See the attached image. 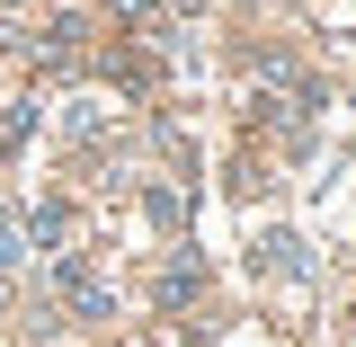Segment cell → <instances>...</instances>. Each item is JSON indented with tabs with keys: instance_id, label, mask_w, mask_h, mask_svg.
<instances>
[{
	"instance_id": "obj_1",
	"label": "cell",
	"mask_w": 356,
	"mask_h": 347,
	"mask_svg": "<svg viewBox=\"0 0 356 347\" xmlns=\"http://www.w3.org/2000/svg\"><path fill=\"white\" fill-rule=\"evenodd\" d=\"M54 285H63V303L81 312V321H107V285H98L81 259H63V267H54Z\"/></svg>"
},
{
	"instance_id": "obj_2",
	"label": "cell",
	"mask_w": 356,
	"mask_h": 347,
	"mask_svg": "<svg viewBox=\"0 0 356 347\" xmlns=\"http://www.w3.org/2000/svg\"><path fill=\"white\" fill-rule=\"evenodd\" d=\"M267 267H276V276H303V241H294V232H276V241H267Z\"/></svg>"
},
{
	"instance_id": "obj_3",
	"label": "cell",
	"mask_w": 356,
	"mask_h": 347,
	"mask_svg": "<svg viewBox=\"0 0 356 347\" xmlns=\"http://www.w3.org/2000/svg\"><path fill=\"white\" fill-rule=\"evenodd\" d=\"M152 223L178 232V223H187V187H152Z\"/></svg>"
},
{
	"instance_id": "obj_4",
	"label": "cell",
	"mask_w": 356,
	"mask_h": 347,
	"mask_svg": "<svg viewBox=\"0 0 356 347\" xmlns=\"http://www.w3.org/2000/svg\"><path fill=\"white\" fill-rule=\"evenodd\" d=\"M27 232H36L44 250H54V241H63V232H72V214H63V205H36V223H27Z\"/></svg>"
},
{
	"instance_id": "obj_5",
	"label": "cell",
	"mask_w": 356,
	"mask_h": 347,
	"mask_svg": "<svg viewBox=\"0 0 356 347\" xmlns=\"http://www.w3.org/2000/svg\"><path fill=\"white\" fill-rule=\"evenodd\" d=\"M27 116H36V107H9V116H0V152H18V143H27Z\"/></svg>"
},
{
	"instance_id": "obj_6",
	"label": "cell",
	"mask_w": 356,
	"mask_h": 347,
	"mask_svg": "<svg viewBox=\"0 0 356 347\" xmlns=\"http://www.w3.org/2000/svg\"><path fill=\"white\" fill-rule=\"evenodd\" d=\"M27 250H18V223H0V267H18Z\"/></svg>"
},
{
	"instance_id": "obj_7",
	"label": "cell",
	"mask_w": 356,
	"mask_h": 347,
	"mask_svg": "<svg viewBox=\"0 0 356 347\" xmlns=\"http://www.w3.org/2000/svg\"><path fill=\"white\" fill-rule=\"evenodd\" d=\"M116 18H134V27H152V0H116Z\"/></svg>"
}]
</instances>
